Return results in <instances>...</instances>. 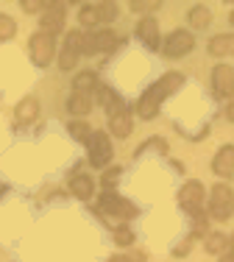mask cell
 <instances>
[{
  "label": "cell",
  "mask_w": 234,
  "mask_h": 262,
  "mask_svg": "<svg viewBox=\"0 0 234 262\" xmlns=\"http://www.w3.org/2000/svg\"><path fill=\"white\" fill-rule=\"evenodd\" d=\"M181 84H184L181 73H165L156 84L148 86V90L143 92V98L137 101V115L143 117V120H153V117L159 115V106H162V101L168 95H173Z\"/></svg>",
  "instance_id": "obj_1"
},
{
  "label": "cell",
  "mask_w": 234,
  "mask_h": 262,
  "mask_svg": "<svg viewBox=\"0 0 234 262\" xmlns=\"http://www.w3.org/2000/svg\"><path fill=\"white\" fill-rule=\"evenodd\" d=\"M98 212L106 217H123V221H128V217H137V207H134L131 201H126L123 195H117V192L106 190L101 195V201H98Z\"/></svg>",
  "instance_id": "obj_2"
},
{
  "label": "cell",
  "mask_w": 234,
  "mask_h": 262,
  "mask_svg": "<svg viewBox=\"0 0 234 262\" xmlns=\"http://www.w3.org/2000/svg\"><path fill=\"white\" fill-rule=\"evenodd\" d=\"M234 212V190L229 184H215L212 201H209V217L215 221H229Z\"/></svg>",
  "instance_id": "obj_3"
},
{
  "label": "cell",
  "mask_w": 234,
  "mask_h": 262,
  "mask_svg": "<svg viewBox=\"0 0 234 262\" xmlns=\"http://www.w3.org/2000/svg\"><path fill=\"white\" fill-rule=\"evenodd\" d=\"M28 51H31V59H34L36 67H48L53 61V56H56V39H53L51 34L36 31L28 42Z\"/></svg>",
  "instance_id": "obj_4"
},
{
  "label": "cell",
  "mask_w": 234,
  "mask_h": 262,
  "mask_svg": "<svg viewBox=\"0 0 234 262\" xmlns=\"http://www.w3.org/2000/svg\"><path fill=\"white\" fill-rule=\"evenodd\" d=\"M87 151H89V165L92 167H106L112 159V140L106 131H92L87 140Z\"/></svg>",
  "instance_id": "obj_5"
},
{
  "label": "cell",
  "mask_w": 234,
  "mask_h": 262,
  "mask_svg": "<svg viewBox=\"0 0 234 262\" xmlns=\"http://www.w3.org/2000/svg\"><path fill=\"white\" fill-rule=\"evenodd\" d=\"M178 204H181V209L184 212H190L193 217H198V215H204V184L201 182H187L178 190Z\"/></svg>",
  "instance_id": "obj_6"
},
{
  "label": "cell",
  "mask_w": 234,
  "mask_h": 262,
  "mask_svg": "<svg viewBox=\"0 0 234 262\" xmlns=\"http://www.w3.org/2000/svg\"><path fill=\"white\" fill-rule=\"evenodd\" d=\"M193 48H195L193 34H190V31H184V28H176L173 34L165 39L162 51H165V56H168V59H181V56H187Z\"/></svg>",
  "instance_id": "obj_7"
},
{
  "label": "cell",
  "mask_w": 234,
  "mask_h": 262,
  "mask_svg": "<svg viewBox=\"0 0 234 262\" xmlns=\"http://www.w3.org/2000/svg\"><path fill=\"white\" fill-rule=\"evenodd\" d=\"M212 90L218 98H234V67L218 64L212 70Z\"/></svg>",
  "instance_id": "obj_8"
},
{
  "label": "cell",
  "mask_w": 234,
  "mask_h": 262,
  "mask_svg": "<svg viewBox=\"0 0 234 262\" xmlns=\"http://www.w3.org/2000/svg\"><path fill=\"white\" fill-rule=\"evenodd\" d=\"M61 28H64V6L61 3H48V9L42 11V17H39V31L42 34L56 36Z\"/></svg>",
  "instance_id": "obj_9"
},
{
  "label": "cell",
  "mask_w": 234,
  "mask_h": 262,
  "mask_svg": "<svg viewBox=\"0 0 234 262\" xmlns=\"http://www.w3.org/2000/svg\"><path fill=\"white\" fill-rule=\"evenodd\" d=\"M212 170L223 179H231L234 176V145H223L212 159Z\"/></svg>",
  "instance_id": "obj_10"
},
{
  "label": "cell",
  "mask_w": 234,
  "mask_h": 262,
  "mask_svg": "<svg viewBox=\"0 0 234 262\" xmlns=\"http://www.w3.org/2000/svg\"><path fill=\"white\" fill-rule=\"evenodd\" d=\"M137 36L145 42V48H151V51H156L159 45H162V39H159V26L153 17H143V20L137 23Z\"/></svg>",
  "instance_id": "obj_11"
},
{
  "label": "cell",
  "mask_w": 234,
  "mask_h": 262,
  "mask_svg": "<svg viewBox=\"0 0 234 262\" xmlns=\"http://www.w3.org/2000/svg\"><path fill=\"white\" fill-rule=\"evenodd\" d=\"M36 117H39V101H36L34 95L22 98V101L17 103V109H14V120L20 123V126H28V123H34Z\"/></svg>",
  "instance_id": "obj_12"
},
{
  "label": "cell",
  "mask_w": 234,
  "mask_h": 262,
  "mask_svg": "<svg viewBox=\"0 0 234 262\" xmlns=\"http://www.w3.org/2000/svg\"><path fill=\"white\" fill-rule=\"evenodd\" d=\"M209 56H215V59H220V56H234V34H218L209 39L206 45Z\"/></svg>",
  "instance_id": "obj_13"
},
{
  "label": "cell",
  "mask_w": 234,
  "mask_h": 262,
  "mask_svg": "<svg viewBox=\"0 0 234 262\" xmlns=\"http://www.w3.org/2000/svg\"><path fill=\"white\" fill-rule=\"evenodd\" d=\"M109 128H112V134H114V137L126 140V137L131 134V128H134L131 112H128V109H123V112H117V115H112V117H109Z\"/></svg>",
  "instance_id": "obj_14"
},
{
  "label": "cell",
  "mask_w": 234,
  "mask_h": 262,
  "mask_svg": "<svg viewBox=\"0 0 234 262\" xmlns=\"http://www.w3.org/2000/svg\"><path fill=\"white\" fill-rule=\"evenodd\" d=\"M92 190H95V184H92V179L84 176V173H76V176L70 179V192L76 198H81V201L92 198Z\"/></svg>",
  "instance_id": "obj_15"
},
{
  "label": "cell",
  "mask_w": 234,
  "mask_h": 262,
  "mask_svg": "<svg viewBox=\"0 0 234 262\" xmlns=\"http://www.w3.org/2000/svg\"><path fill=\"white\" fill-rule=\"evenodd\" d=\"M67 109H70L73 115H78V117L89 115V112H92V101H89V95H87V92H73V95L67 98Z\"/></svg>",
  "instance_id": "obj_16"
},
{
  "label": "cell",
  "mask_w": 234,
  "mask_h": 262,
  "mask_svg": "<svg viewBox=\"0 0 234 262\" xmlns=\"http://www.w3.org/2000/svg\"><path fill=\"white\" fill-rule=\"evenodd\" d=\"M187 20L193 28H209V23H212V11L206 9V6H193V9L187 11Z\"/></svg>",
  "instance_id": "obj_17"
},
{
  "label": "cell",
  "mask_w": 234,
  "mask_h": 262,
  "mask_svg": "<svg viewBox=\"0 0 234 262\" xmlns=\"http://www.w3.org/2000/svg\"><path fill=\"white\" fill-rule=\"evenodd\" d=\"M117 34L114 31H95V51L98 53H109V51H114L117 48Z\"/></svg>",
  "instance_id": "obj_18"
},
{
  "label": "cell",
  "mask_w": 234,
  "mask_h": 262,
  "mask_svg": "<svg viewBox=\"0 0 234 262\" xmlns=\"http://www.w3.org/2000/svg\"><path fill=\"white\" fill-rule=\"evenodd\" d=\"M229 246H231V240L226 234H220V232H215V234L206 237V251L209 254H223Z\"/></svg>",
  "instance_id": "obj_19"
},
{
  "label": "cell",
  "mask_w": 234,
  "mask_h": 262,
  "mask_svg": "<svg viewBox=\"0 0 234 262\" xmlns=\"http://www.w3.org/2000/svg\"><path fill=\"white\" fill-rule=\"evenodd\" d=\"M73 86H76V92H87V95H89V90H95V86H98V76H95V73H81V76H76Z\"/></svg>",
  "instance_id": "obj_20"
},
{
  "label": "cell",
  "mask_w": 234,
  "mask_h": 262,
  "mask_svg": "<svg viewBox=\"0 0 234 262\" xmlns=\"http://www.w3.org/2000/svg\"><path fill=\"white\" fill-rule=\"evenodd\" d=\"M78 20H81L84 28H92L101 23V17H98V6H81V11H78Z\"/></svg>",
  "instance_id": "obj_21"
},
{
  "label": "cell",
  "mask_w": 234,
  "mask_h": 262,
  "mask_svg": "<svg viewBox=\"0 0 234 262\" xmlns=\"http://www.w3.org/2000/svg\"><path fill=\"white\" fill-rule=\"evenodd\" d=\"M14 34H17V23H14V17H9V14H0V42L11 39Z\"/></svg>",
  "instance_id": "obj_22"
},
{
  "label": "cell",
  "mask_w": 234,
  "mask_h": 262,
  "mask_svg": "<svg viewBox=\"0 0 234 262\" xmlns=\"http://www.w3.org/2000/svg\"><path fill=\"white\" fill-rule=\"evenodd\" d=\"M67 128H70V134L76 137V140H81V142H87V140H89V134H92V128H89V123H87V120H73Z\"/></svg>",
  "instance_id": "obj_23"
},
{
  "label": "cell",
  "mask_w": 234,
  "mask_h": 262,
  "mask_svg": "<svg viewBox=\"0 0 234 262\" xmlns=\"http://www.w3.org/2000/svg\"><path fill=\"white\" fill-rule=\"evenodd\" d=\"M95 6H98V17H101V23H112V20H117V3L106 0V3H95Z\"/></svg>",
  "instance_id": "obj_24"
},
{
  "label": "cell",
  "mask_w": 234,
  "mask_h": 262,
  "mask_svg": "<svg viewBox=\"0 0 234 262\" xmlns=\"http://www.w3.org/2000/svg\"><path fill=\"white\" fill-rule=\"evenodd\" d=\"M78 53H84V56L98 53L95 51V34H92V31H81V45H78Z\"/></svg>",
  "instance_id": "obj_25"
},
{
  "label": "cell",
  "mask_w": 234,
  "mask_h": 262,
  "mask_svg": "<svg viewBox=\"0 0 234 262\" xmlns=\"http://www.w3.org/2000/svg\"><path fill=\"white\" fill-rule=\"evenodd\" d=\"M76 61H78V53L70 51V48H64V51L59 53V67H61V70H73Z\"/></svg>",
  "instance_id": "obj_26"
},
{
  "label": "cell",
  "mask_w": 234,
  "mask_h": 262,
  "mask_svg": "<svg viewBox=\"0 0 234 262\" xmlns=\"http://www.w3.org/2000/svg\"><path fill=\"white\" fill-rule=\"evenodd\" d=\"M114 243H117V246H123V248H126V246H131V243H134V232H131L128 226L114 229Z\"/></svg>",
  "instance_id": "obj_27"
},
{
  "label": "cell",
  "mask_w": 234,
  "mask_h": 262,
  "mask_svg": "<svg viewBox=\"0 0 234 262\" xmlns=\"http://www.w3.org/2000/svg\"><path fill=\"white\" fill-rule=\"evenodd\" d=\"M120 167H109V170L106 173H103V187H106V190H109V187H114L117 184V179H120Z\"/></svg>",
  "instance_id": "obj_28"
},
{
  "label": "cell",
  "mask_w": 234,
  "mask_h": 262,
  "mask_svg": "<svg viewBox=\"0 0 234 262\" xmlns=\"http://www.w3.org/2000/svg\"><path fill=\"white\" fill-rule=\"evenodd\" d=\"M22 9H26L28 14H42V11L48 9V3H39V0H22Z\"/></svg>",
  "instance_id": "obj_29"
},
{
  "label": "cell",
  "mask_w": 234,
  "mask_h": 262,
  "mask_svg": "<svg viewBox=\"0 0 234 262\" xmlns=\"http://www.w3.org/2000/svg\"><path fill=\"white\" fill-rule=\"evenodd\" d=\"M159 9V0H151V3H131V11H156Z\"/></svg>",
  "instance_id": "obj_30"
},
{
  "label": "cell",
  "mask_w": 234,
  "mask_h": 262,
  "mask_svg": "<svg viewBox=\"0 0 234 262\" xmlns=\"http://www.w3.org/2000/svg\"><path fill=\"white\" fill-rule=\"evenodd\" d=\"M190 246H193V237H190V240H184V243H181V246H178V248H176V257H184V254H187V251H190Z\"/></svg>",
  "instance_id": "obj_31"
},
{
  "label": "cell",
  "mask_w": 234,
  "mask_h": 262,
  "mask_svg": "<svg viewBox=\"0 0 234 262\" xmlns=\"http://www.w3.org/2000/svg\"><path fill=\"white\" fill-rule=\"evenodd\" d=\"M226 117H229V120L234 123V101H231L229 106H226Z\"/></svg>",
  "instance_id": "obj_32"
},
{
  "label": "cell",
  "mask_w": 234,
  "mask_h": 262,
  "mask_svg": "<svg viewBox=\"0 0 234 262\" xmlns=\"http://www.w3.org/2000/svg\"><path fill=\"white\" fill-rule=\"evenodd\" d=\"M109 262H134V259H128V257H123V254H117V257H112Z\"/></svg>",
  "instance_id": "obj_33"
},
{
  "label": "cell",
  "mask_w": 234,
  "mask_h": 262,
  "mask_svg": "<svg viewBox=\"0 0 234 262\" xmlns=\"http://www.w3.org/2000/svg\"><path fill=\"white\" fill-rule=\"evenodd\" d=\"M220 262H234V254H223V257H220Z\"/></svg>",
  "instance_id": "obj_34"
},
{
  "label": "cell",
  "mask_w": 234,
  "mask_h": 262,
  "mask_svg": "<svg viewBox=\"0 0 234 262\" xmlns=\"http://www.w3.org/2000/svg\"><path fill=\"white\" fill-rule=\"evenodd\" d=\"M229 20H231V26H234V11H231V14H229Z\"/></svg>",
  "instance_id": "obj_35"
},
{
  "label": "cell",
  "mask_w": 234,
  "mask_h": 262,
  "mask_svg": "<svg viewBox=\"0 0 234 262\" xmlns=\"http://www.w3.org/2000/svg\"><path fill=\"white\" fill-rule=\"evenodd\" d=\"M231 246H234V237H231Z\"/></svg>",
  "instance_id": "obj_36"
}]
</instances>
